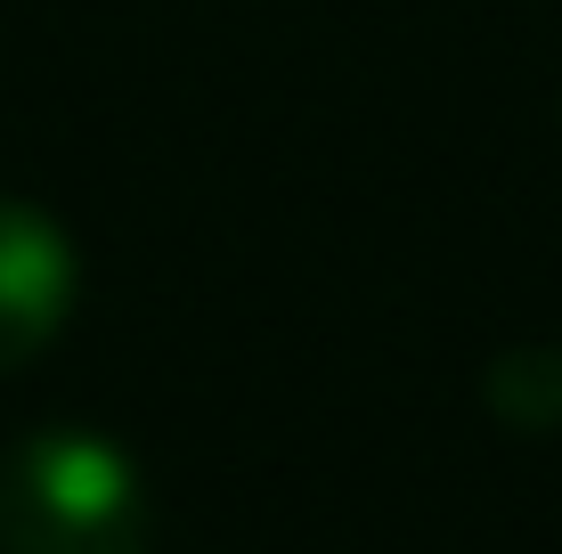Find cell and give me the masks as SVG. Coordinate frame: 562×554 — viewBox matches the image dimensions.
<instances>
[{"label": "cell", "mask_w": 562, "mask_h": 554, "mask_svg": "<svg viewBox=\"0 0 562 554\" xmlns=\"http://www.w3.org/2000/svg\"><path fill=\"white\" fill-rule=\"evenodd\" d=\"M74 302H82V253L66 221L25 196H0V375L33 368L66 335Z\"/></svg>", "instance_id": "2"}, {"label": "cell", "mask_w": 562, "mask_h": 554, "mask_svg": "<svg viewBox=\"0 0 562 554\" xmlns=\"http://www.w3.org/2000/svg\"><path fill=\"white\" fill-rule=\"evenodd\" d=\"M155 498L123 441L33 425L0 449V554H147Z\"/></svg>", "instance_id": "1"}, {"label": "cell", "mask_w": 562, "mask_h": 554, "mask_svg": "<svg viewBox=\"0 0 562 554\" xmlns=\"http://www.w3.org/2000/svg\"><path fill=\"white\" fill-rule=\"evenodd\" d=\"M481 408L506 432H562V342H514L481 368Z\"/></svg>", "instance_id": "3"}]
</instances>
